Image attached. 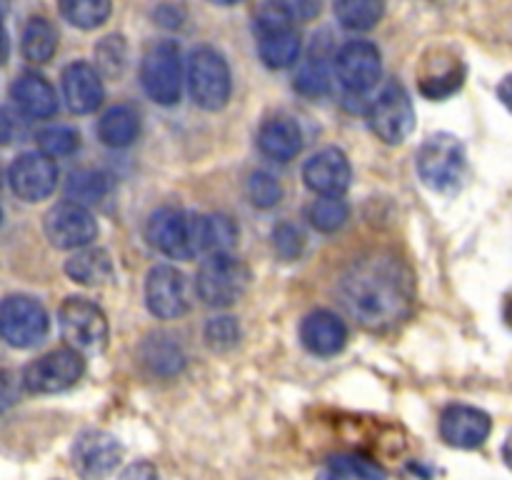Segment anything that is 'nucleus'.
Here are the masks:
<instances>
[{
  "label": "nucleus",
  "mask_w": 512,
  "mask_h": 480,
  "mask_svg": "<svg viewBox=\"0 0 512 480\" xmlns=\"http://www.w3.org/2000/svg\"><path fill=\"white\" fill-rule=\"evenodd\" d=\"M340 295L365 328L390 330L413 310L415 283L403 260L390 253H370L350 265Z\"/></svg>",
  "instance_id": "1"
},
{
  "label": "nucleus",
  "mask_w": 512,
  "mask_h": 480,
  "mask_svg": "<svg viewBox=\"0 0 512 480\" xmlns=\"http://www.w3.org/2000/svg\"><path fill=\"white\" fill-rule=\"evenodd\" d=\"M145 238L168 258L190 260L200 253H228L238 238V228L228 215L185 213L168 205L150 215Z\"/></svg>",
  "instance_id": "2"
},
{
  "label": "nucleus",
  "mask_w": 512,
  "mask_h": 480,
  "mask_svg": "<svg viewBox=\"0 0 512 480\" xmlns=\"http://www.w3.org/2000/svg\"><path fill=\"white\" fill-rule=\"evenodd\" d=\"M255 33H258V53L268 68L283 70L298 60L300 35L293 28V15L283 8L280 0L260 8L255 18Z\"/></svg>",
  "instance_id": "3"
},
{
  "label": "nucleus",
  "mask_w": 512,
  "mask_h": 480,
  "mask_svg": "<svg viewBox=\"0 0 512 480\" xmlns=\"http://www.w3.org/2000/svg\"><path fill=\"white\" fill-rule=\"evenodd\" d=\"M248 288V270L230 253H210L200 263L195 290L210 308H228Z\"/></svg>",
  "instance_id": "4"
},
{
  "label": "nucleus",
  "mask_w": 512,
  "mask_h": 480,
  "mask_svg": "<svg viewBox=\"0 0 512 480\" xmlns=\"http://www.w3.org/2000/svg\"><path fill=\"white\" fill-rule=\"evenodd\" d=\"M188 85L195 103L205 110H220L230 98L233 80L223 55L210 45L195 48L188 60Z\"/></svg>",
  "instance_id": "5"
},
{
  "label": "nucleus",
  "mask_w": 512,
  "mask_h": 480,
  "mask_svg": "<svg viewBox=\"0 0 512 480\" xmlns=\"http://www.w3.org/2000/svg\"><path fill=\"white\" fill-rule=\"evenodd\" d=\"M140 83L155 103H178L180 88H183V58L173 40H160L150 45L140 63Z\"/></svg>",
  "instance_id": "6"
},
{
  "label": "nucleus",
  "mask_w": 512,
  "mask_h": 480,
  "mask_svg": "<svg viewBox=\"0 0 512 480\" xmlns=\"http://www.w3.org/2000/svg\"><path fill=\"white\" fill-rule=\"evenodd\" d=\"M418 173L433 190H453L465 173V148L455 135L438 133L418 150Z\"/></svg>",
  "instance_id": "7"
},
{
  "label": "nucleus",
  "mask_w": 512,
  "mask_h": 480,
  "mask_svg": "<svg viewBox=\"0 0 512 480\" xmlns=\"http://www.w3.org/2000/svg\"><path fill=\"white\" fill-rule=\"evenodd\" d=\"M85 370V360L80 350L75 348H58L50 350L48 355L30 363L23 373V385L30 393L48 395L68 390L80 380Z\"/></svg>",
  "instance_id": "8"
},
{
  "label": "nucleus",
  "mask_w": 512,
  "mask_h": 480,
  "mask_svg": "<svg viewBox=\"0 0 512 480\" xmlns=\"http://www.w3.org/2000/svg\"><path fill=\"white\" fill-rule=\"evenodd\" d=\"M60 330L70 348L95 353L108 340V320L95 303L85 298H68L60 305Z\"/></svg>",
  "instance_id": "9"
},
{
  "label": "nucleus",
  "mask_w": 512,
  "mask_h": 480,
  "mask_svg": "<svg viewBox=\"0 0 512 480\" xmlns=\"http://www.w3.org/2000/svg\"><path fill=\"white\" fill-rule=\"evenodd\" d=\"M0 333L15 348L38 345L48 333V313L28 295H10L0 303Z\"/></svg>",
  "instance_id": "10"
},
{
  "label": "nucleus",
  "mask_w": 512,
  "mask_h": 480,
  "mask_svg": "<svg viewBox=\"0 0 512 480\" xmlns=\"http://www.w3.org/2000/svg\"><path fill=\"white\" fill-rule=\"evenodd\" d=\"M145 303L160 320H175L190 310V285L173 265H155L145 278Z\"/></svg>",
  "instance_id": "11"
},
{
  "label": "nucleus",
  "mask_w": 512,
  "mask_h": 480,
  "mask_svg": "<svg viewBox=\"0 0 512 480\" xmlns=\"http://www.w3.org/2000/svg\"><path fill=\"white\" fill-rule=\"evenodd\" d=\"M120 458H123V448L105 430H85L75 438L73 448H70L75 473L83 480L108 478L118 468Z\"/></svg>",
  "instance_id": "12"
},
{
  "label": "nucleus",
  "mask_w": 512,
  "mask_h": 480,
  "mask_svg": "<svg viewBox=\"0 0 512 480\" xmlns=\"http://www.w3.org/2000/svg\"><path fill=\"white\" fill-rule=\"evenodd\" d=\"M45 235L60 250L85 248L98 235V223L85 205L65 200L50 208L45 215Z\"/></svg>",
  "instance_id": "13"
},
{
  "label": "nucleus",
  "mask_w": 512,
  "mask_h": 480,
  "mask_svg": "<svg viewBox=\"0 0 512 480\" xmlns=\"http://www.w3.org/2000/svg\"><path fill=\"white\" fill-rule=\"evenodd\" d=\"M368 118L370 128H373V133L378 135L380 140H385V143L390 145L403 143L415 123L413 103H410L403 85H388L373 103Z\"/></svg>",
  "instance_id": "14"
},
{
  "label": "nucleus",
  "mask_w": 512,
  "mask_h": 480,
  "mask_svg": "<svg viewBox=\"0 0 512 480\" xmlns=\"http://www.w3.org/2000/svg\"><path fill=\"white\" fill-rule=\"evenodd\" d=\"M335 73L345 90L365 93L378 83L380 73H383L380 50L368 40H353V43L343 45L335 55Z\"/></svg>",
  "instance_id": "15"
},
{
  "label": "nucleus",
  "mask_w": 512,
  "mask_h": 480,
  "mask_svg": "<svg viewBox=\"0 0 512 480\" xmlns=\"http://www.w3.org/2000/svg\"><path fill=\"white\" fill-rule=\"evenodd\" d=\"M8 180L18 198L28 200V203H38V200L48 198L55 185H58V168H55L53 158H48V155L25 153L10 165Z\"/></svg>",
  "instance_id": "16"
},
{
  "label": "nucleus",
  "mask_w": 512,
  "mask_h": 480,
  "mask_svg": "<svg viewBox=\"0 0 512 480\" xmlns=\"http://www.w3.org/2000/svg\"><path fill=\"white\" fill-rule=\"evenodd\" d=\"M490 428H493L490 415L485 410L473 408V405H448L440 415V435L453 448H480L488 440Z\"/></svg>",
  "instance_id": "17"
},
{
  "label": "nucleus",
  "mask_w": 512,
  "mask_h": 480,
  "mask_svg": "<svg viewBox=\"0 0 512 480\" xmlns=\"http://www.w3.org/2000/svg\"><path fill=\"white\" fill-rule=\"evenodd\" d=\"M305 185L318 195H343L350 188V170L348 155L340 148H325L315 153L303 168Z\"/></svg>",
  "instance_id": "18"
},
{
  "label": "nucleus",
  "mask_w": 512,
  "mask_h": 480,
  "mask_svg": "<svg viewBox=\"0 0 512 480\" xmlns=\"http://www.w3.org/2000/svg\"><path fill=\"white\" fill-rule=\"evenodd\" d=\"M63 98L68 108L78 115L98 110V105L103 103V80L98 70L83 60L68 65L63 70Z\"/></svg>",
  "instance_id": "19"
},
{
  "label": "nucleus",
  "mask_w": 512,
  "mask_h": 480,
  "mask_svg": "<svg viewBox=\"0 0 512 480\" xmlns=\"http://www.w3.org/2000/svg\"><path fill=\"white\" fill-rule=\"evenodd\" d=\"M300 340H303L305 348L315 355H330L340 353L345 348V340H348V328H345L343 320L338 318L330 310H313L308 318L300 325Z\"/></svg>",
  "instance_id": "20"
},
{
  "label": "nucleus",
  "mask_w": 512,
  "mask_h": 480,
  "mask_svg": "<svg viewBox=\"0 0 512 480\" xmlns=\"http://www.w3.org/2000/svg\"><path fill=\"white\" fill-rule=\"evenodd\" d=\"M258 148L263 150V155L268 158L280 160V163H288L303 148V130L295 123L293 118H285V115H275V118L265 120L263 128L258 133Z\"/></svg>",
  "instance_id": "21"
},
{
  "label": "nucleus",
  "mask_w": 512,
  "mask_h": 480,
  "mask_svg": "<svg viewBox=\"0 0 512 480\" xmlns=\"http://www.w3.org/2000/svg\"><path fill=\"white\" fill-rule=\"evenodd\" d=\"M13 100L28 118H50L58 110L53 85L35 73L20 75L13 83Z\"/></svg>",
  "instance_id": "22"
},
{
  "label": "nucleus",
  "mask_w": 512,
  "mask_h": 480,
  "mask_svg": "<svg viewBox=\"0 0 512 480\" xmlns=\"http://www.w3.org/2000/svg\"><path fill=\"white\" fill-rule=\"evenodd\" d=\"M140 133V115L130 105H115L100 118L98 135L108 148H128Z\"/></svg>",
  "instance_id": "23"
},
{
  "label": "nucleus",
  "mask_w": 512,
  "mask_h": 480,
  "mask_svg": "<svg viewBox=\"0 0 512 480\" xmlns=\"http://www.w3.org/2000/svg\"><path fill=\"white\" fill-rule=\"evenodd\" d=\"M140 355H143V363L148 365L150 373L158 375V378H173L185 365L183 350L168 335H155V338L145 340Z\"/></svg>",
  "instance_id": "24"
},
{
  "label": "nucleus",
  "mask_w": 512,
  "mask_h": 480,
  "mask_svg": "<svg viewBox=\"0 0 512 480\" xmlns=\"http://www.w3.org/2000/svg\"><path fill=\"white\" fill-rule=\"evenodd\" d=\"M65 273L80 285H103L113 278V260L105 250L85 248L65 263Z\"/></svg>",
  "instance_id": "25"
},
{
  "label": "nucleus",
  "mask_w": 512,
  "mask_h": 480,
  "mask_svg": "<svg viewBox=\"0 0 512 480\" xmlns=\"http://www.w3.org/2000/svg\"><path fill=\"white\" fill-rule=\"evenodd\" d=\"M385 13V0H335V15L348 30L375 28Z\"/></svg>",
  "instance_id": "26"
},
{
  "label": "nucleus",
  "mask_w": 512,
  "mask_h": 480,
  "mask_svg": "<svg viewBox=\"0 0 512 480\" xmlns=\"http://www.w3.org/2000/svg\"><path fill=\"white\" fill-rule=\"evenodd\" d=\"M58 48V33L45 18H33L23 30V55L30 63H48Z\"/></svg>",
  "instance_id": "27"
},
{
  "label": "nucleus",
  "mask_w": 512,
  "mask_h": 480,
  "mask_svg": "<svg viewBox=\"0 0 512 480\" xmlns=\"http://www.w3.org/2000/svg\"><path fill=\"white\" fill-rule=\"evenodd\" d=\"M113 3L110 0H60V13L70 25L93 30L110 18Z\"/></svg>",
  "instance_id": "28"
},
{
  "label": "nucleus",
  "mask_w": 512,
  "mask_h": 480,
  "mask_svg": "<svg viewBox=\"0 0 512 480\" xmlns=\"http://www.w3.org/2000/svg\"><path fill=\"white\" fill-rule=\"evenodd\" d=\"M110 188V178L100 170H75L68 178V185H65V193L73 203L88 205L98 203L100 198H105Z\"/></svg>",
  "instance_id": "29"
},
{
  "label": "nucleus",
  "mask_w": 512,
  "mask_h": 480,
  "mask_svg": "<svg viewBox=\"0 0 512 480\" xmlns=\"http://www.w3.org/2000/svg\"><path fill=\"white\" fill-rule=\"evenodd\" d=\"M308 218L313 228L320 230V233H335L350 218V208L340 195H320V200L310 205Z\"/></svg>",
  "instance_id": "30"
},
{
  "label": "nucleus",
  "mask_w": 512,
  "mask_h": 480,
  "mask_svg": "<svg viewBox=\"0 0 512 480\" xmlns=\"http://www.w3.org/2000/svg\"><path fill=\"white\" fill-rule=\"evenodd\" d=\"M330 473L340 475L345 480H385V470L380 468L378 463L373 460L363 458V455H353V453H340L335 458L328 460Z\"/></svg>",
  "instance_id": "31"
},
{
  "label": "nucleus",
  "mask_w": 512,
  "mask_h": 480,
  "mask_svg": "<svg viewBox=\"0 0 512 480\" xmlns=\"http://www.w3.org/2000/svg\"><path fill=\"white\" fill-rule=\"evenodd\" d=\"M80 145V135L73 128H65V125H53V128H45L38 133V148L40 153L48 155V158H65V155H73Z\"/></svg>",
  "instance_id": "32"
},
{
  "label": "nucleus",
  "mask_w": 512,
  "mask_h": 480,
  "mask_svg": "<svg viewBox=\"0 0 512 480\" xmlns=\"http://www.w3.org/2000/svg\"><path fill=\"white\" fill-rule=\"evenodd\" d=\"M295 88L300 90L308 98H318V95H325L330 88V73L325 68L323 58H310L300 65L298 78H295Z\"/></svg>",
  "instance_id": "33"
},
{
  "label": "nucleus",
  "mask_w": 512,
  "mask_h": 480,
  "mask_svg": "<svg viewBox=\"0 0 512 480\" xmlns=\"http://www.w3.org/2000/svg\"><path fill=\"white\" fill-rule=\"evenodd\" d=\"M248 198L255 208H273L283 198V188L275 180V175L265 173V170H255L248 178Z\"/></svg>",
  "instance_id": "34"
},
{
  "label": "nucleus",
  "mask_w": 512,
  "mask_h": 480,
  "mask_svg": "<svg viewBox=\"0 0 512 480\" xmlns=\"http://www.w3.org/2000/svg\"><path fill=\"white\" fill-rule=\"evenodd\" d=\"M240 340V328L235 323V318L230 315H220V318H213L208 325H205V343L210 345L218 353H225V350L235 348Z\"/></svg>",
  "instance_id": "35"
},
{
  "label": "nucleus",
  "mask_w": 512,
  "mask_h": 480,
  "mask_svg": "<svg viewBox=\"0 0 512 480\" xmlns=\"http://www.w3.org/2000/svg\"><path fill=\"white\" fill-rule=\"evenodd\" d=\"M273 245L278 258L283 260H295L305 248V235L298 225L293 223H280L273 230Z\"/></svg>",
  "instance_id": "36"
},
{
  "label": "nucleus",
  "mask_w": 512,
  "mask_h": 480,
  "mask_svg": "<svg viewBox=\"0 0 512 480\" xmlns=\"http://www.w3.org/2000/svg\"><path fill=\"white\" fill-rule=\"evenodd\" d=\"M463 83V70L453 68L448 75H440V78H430L423 83V93L428 98H445V95L455 93Z\"/></svg>",
  "instance_id": "37"
},
{
  "label": "nucleus",
  "mask_w": 512,
  "mask_h": 480,
  "mask_svg": "<svg viewBox=\"0 0 512 480\" xmlns=\"http://www.w3.org/2000/svg\"><path fill=\"white\" fill-rule=\"evenodd\" d=\"M280 3L293 15V20H308L320 10V0H280Z\"/></svg>",
  "instance_id": "38"
},
{
  "label": "nucleus",
  "mask_w": 512,
  "mask_h": 480,
  "mask_svg": "<svg viewBox=\"0 0 512 480\" xmlns=\"http://www.w3.org/2000/svg\"><path fill=\"white\" fill-rule=\"evenodd\" d=\"M118 480H158V470H155L153 463L140 460V463L128 465V468L120 473Z\"/></svg>",
  "instance_id": "39"
},
{
  "label": "nucleus",
  "mask_w": 512,
  "mask_h": 480,
  "mask_svg": "<svg viewBox=\"0 0 512 480\" xmlns=\"http://www.w3.org/2000/svg\"><path fill=\"white\" fill-rule=\"evenodd\" d=\"M20 135V120L10 110H0V143H10Z\"/></svg>",
  "instance_id": "40"
},
{
  "label": "nucleus",
  "mask_w": 512,
  "mask_h": 480,
  "mask_svg": "<svg viewBox=\"0 0 512 480\" xmlns=\"http://www.w3.org/2000/svg\"><path fill=\"white\" fill-rule=\"evenodd\" d=\"M498 98L503 100L505 108H508L512 113V75H508V78H505L503 83L498 85Z\"/></svg>",
  "instance_id": "41"
},
{
  "label": "nucleus",
  "mask_w": 512,
  "mask_h": 480,
  "mask_svg": "<svg viewBox=\"0 0 512 480\" xmlns=\"http://www.w3.org/2000/svg\"><path fill=\"white\" fill-rule=\"evenodd\" d=\"M8 58V35H5V30L0 28V63Z\"/></svg>",
  "instance_id": "42"
},
{
  "label": "nucleus",
  "mask_w": 512,
  "mask_h": 480,
  "mask_svg": "<svg viewBox=\"0 0 512 480\" xmlns=\"http://www.w3.org/2000/svg\"><path fill=\"white\" fill-rule=\"evenodd\" d=\"M505 460H508V465L512 468V435L508 438V443H505Z\"/></svg>",
  "instance_id": "43"
},
{
  "label": "nucleus",
  "mask_w": 512,
  "mask_h": 480,
  "mask_svg": "<svg viewBox=\"0 0 512 480\" xmlns=\"http://www.w3.org/2000/svg\"><path fill=\"white\" fill-rule=\"evenodd\" d=\"M505 320H508V325L512 328V298L508 300V305H505Z\"/></svg>",
  "instance_id": "44"
},
{
  "label": "nucleus",
  "mask_w": 512,
  "mask_h": 480,
  "mask_svg": "<svg viewBox=\"0 0 512 480\" xmlns=\"http://www.w3.org/2000/svg\"><path fill=\"white\" fill-rule=\"evenodd\" d=\"M210 3H215V5H238V3H243V0H210Z\"/></svg>",
  "instance_id": "45"
},
{
  "label": "nucleus",
  "mask_w": 512,
  "mask_h": 480,
  "mask_svg": "<svg viewBox=\"0 0 512 480\" xmlns=\"http://www.w3.org/2000/svg\"><path fill=\"white\" fill-rule=\"evenodd\" d=\"M0 20H3V0H0Z\"/></svg>",
  "instance_id": "46"
}]
</instances>
